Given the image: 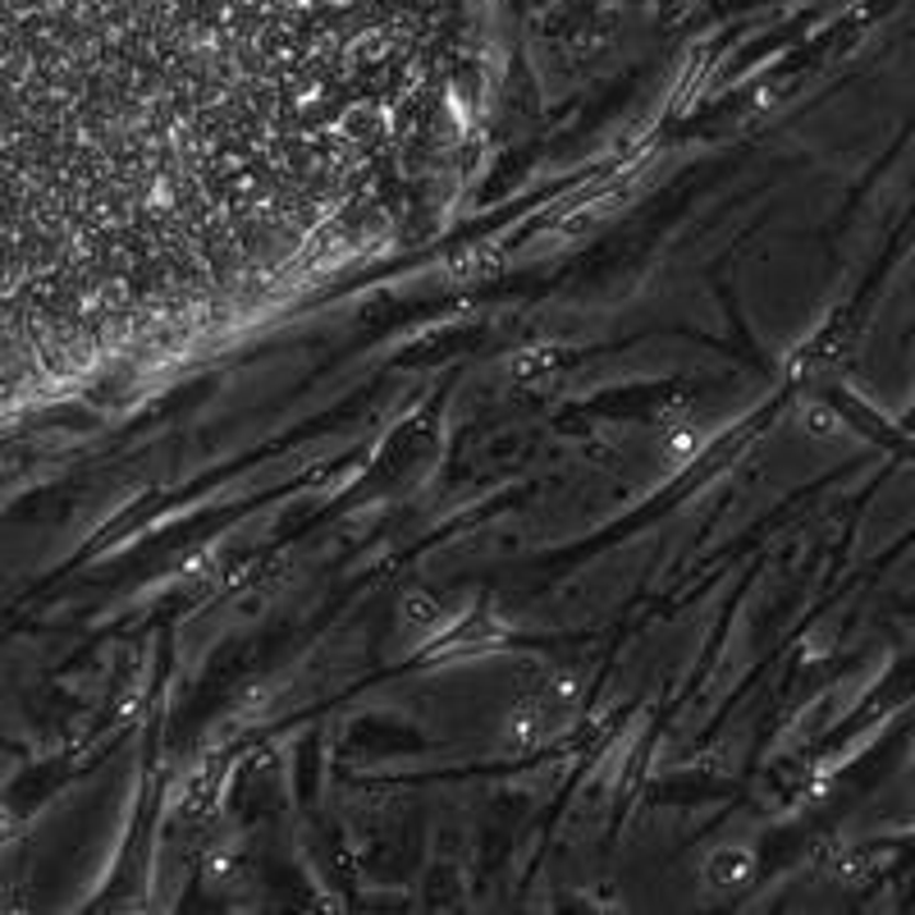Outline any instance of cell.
Instances as JSON below:
<instances>
[{"instance_id":"1","label":"cell","mask_w":915,"mask_h":915,"mask_svg":"<svg viewBox=\"0 0 915 915\" xmlns=\"http://www.w3.org/2000/svg\"><path fill=\"white\" fill-rule=\"evenodd\" d=\"M715 866H719V870H715L719 879H742V875H746V856H742V852H723Z\"/></svg>"}]
</instances>
